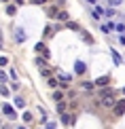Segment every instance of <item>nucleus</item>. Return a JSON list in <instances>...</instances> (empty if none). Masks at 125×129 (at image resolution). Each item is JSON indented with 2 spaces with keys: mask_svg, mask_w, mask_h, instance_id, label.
<instances>
[{
  "mask_svg": "<svg viewBox=\"0 0 125 129\" xmlns=\"http://www.w3.org/2000/svg\"><path fill=\"white\" fill-rule=\"evenodd\" d=\"M115 93H112V95H104V98H100V104L102 106H104V108H112V106H115Z\"/></svg>",
  "mask_w": 125,
  "mask_h": 129,
  "instance_id": "nucleus-1",
  "label": "nucleus"
},
{
  "mask_svg": "<svg viewBox=\"0 0 125 129\" xmlns=\"http://www.w3.org/2000/svg\"><path fill=\"white\" fill-rule=\"evenodd\" d=\"M125 112V100H121V102H115V114L117 116H121Z\"/></svg>",
  "mask_w": 125,
  "mask_h": 129,
  "instance_id": "nucleus-2",
  "label": "nucleus"
},
{
  "mask_svg": "<svg viewBox=\"0 0 125 129\" xmlns=\"http://www.w3.org/2000/svg\"><path fill=\"white\" fill-rule=\"evenodd\" d=\"M2 112L9 116V119H15V110H13V106H9V104H4L2 106Z\"/></svg>",
  "mask_w": 125,
  "mask_h": 129,
  "instance_id": "nucleus-3",
  "label": "nucleus"
},
{
  "mask_svg": "<svg viewBox=\"0 0 125 129\" xmlns=\"http://www.w3.org/2000/svg\"><path fill=\"white\" fill-rule=\"evenodd\" d=\"M15 38H17V42H26V32L21 28H15Z\"/></svg>",
  "mask_w": 125,
  "mask_h": 129,
  "instance_id": "nucleus-4",
  "label": "nucleus"
},
{
  "mask_svg": "<svg viewBox=\"0 0 125 129\" xmlns=\"http://www.w3.org/2000/svg\"><path fill=\"white\" fill-rule=\"evenodd\" d=\"M97 93H100V98H104V95H112V93H115V89H110V87H106V85H104V87H100Z\"/></svg>",
  "mask_w": 125,
  "mask_h": 129,
  "instance_id": "nucleus-5",
  "label": "nucleus"
},
{
  "mask_svg": "<svg viewBox=\"0 0 125 129\" xmlns=\"http://www.w3.org/2000/svg\"><path fill=\"white\" fill-rule=\"evenodd\" d=\"M74 70H77V74H85V63L83 61H77V63H74Z\"/></svg>",
  "mask_w": 125,
  "mask_h": 129,
  "instance_id": "nucleus-6",
  "label": "nucleus"
},
{
  "mask_svg": "<svg viewBox=\"0 0 125 129\" xmlns=\"http://www.w3.org/2000/svg\"><path fill=\"white\" fill-rule=\"evenodd\" d=\"M62 123H64V125H70V123H72V116L66 114V112H62Z\"/></svg>",
  "mask_w": 125,
  "mask_h": 129,
  "instance_id": "nucleus-7",
  "label": "nucleus"
},
{
  "mask_svg": "<svg viewBox=\"0 0 125 129\" xmlns=\"http://www.w3.org/2000/svg\"><path fill=\"white\" fill-rule=\"evenodd\" d=\"M53 100L55 102H64V91H55V93H53Z\"/></svg>",
  "mask_w": 125,
  "mask_h": 129,
  "instance_id": "nucleus-8",
  "label": "nucleus"
},
{
  "mask_svg": "<svg viewBox=\"0 0 125 129\" xmlns=\"http://www.w3.org/2000/svg\"><path fill=\"white\" fill-rule=\"evenodd\" d=\"M112 61H115L117 66H119V63H121V55H119L117 51H112Z\"/></svg>",
  "mask_w": 125,
  "mask_h": 129,
  "instance_id": "nucleus-9",
  "label": "nucleus"
},
{
  "mask_svg": "<svg viewBox=\"0 0 125 129\" xmlns=\"http://www.w3.org/2000/svg\"><path fill=\"white\" fill-rule=\"evenodd\" d=\"M83 89L87 93H91V91H93V83H83Z\"/></svg>",
  "mask_w": 125,
  "mask_h": 129,
  "instance_id": "nucleus-10",
  "label": "nucleus"
},
{
  "mask_svg": "<svg viewBox=\"0 0 125 129\" xmlns=\"http://www.w3.org/2000/svg\"><path fill=\"white\" fill-rule=\"evenodd\" d=\"M57 17L62 19V21H68V13H66V11H59V13H57Z\"/></svg>",
  "mask_w": 125,
  "mask_h": 129,
  "instance_id": "nucleus-11",
  "label": "nucleus"
},
{
  "mask_svg": "<svg viewBox=\"0 0 125 129\" xmlns=\"http://www.w3.org/2000/svg\"><path fill=\"white\" fill-rule=\"evenodd\" d=\"M23 104H26L23 98H15V106H17V108H23Z\"/></svg>",
  "mask_w": 125,
  "mask_h": 129,
  "instance_id": "nucleus-12",
  "label": "nucleus"
},
{
  "mask_svg": "<svg viewBox=\"0 0 125 129\" xmlns=\"http://www.w3.org/2000/svg\"><path fill=\"white\" fill-rule=\"evenodd\" d=\"M59 80H66V83H68V80H70V74H64V72H59V76H57Z\"/></svg>",
  "mask_w": 125,
  "mask_h": 129,
  "instance_id": "nucleus-13",
  "label": "nucleus"
},
{
  "mask_svg": "<svg viewBox=\"0 0 125 129\" xmlns=\"http://www.w3.org/2000/svg\"><path fill=\"white\" fill-rule=\"evenodd\" d=\"M104 85H108V78L104 76V78H100V80H97V87H104Z\"/></svg>",
  "mask_w": 125,
  "mask_h": 129,
  "instance_id": "nucleus-14",
  "label": "nucleus"
},
{
  "mask_svg": "<svg viewBox=\"0 0 125 129\" xmlns=\"http://www.w3.org/2000/svg\"><path fill=\"white\" fill-rule=\"evenodd\" d=\"M104 30H106V32H110V30H115V23H112V21H108V23L104 25Z\"/></svg>",
  "mask_w": 125,
  "mask_h": 129,
  "instance_id": "nucleus-15",
  "label": "nucleus"
},
{
  "mask_svg": "<svg viewBox=\"0 0 125 129\" xmlns=\"http://www.w3.org/2000/svg\"><path fill=\"white\" fill-rule=\"evenodd\" d=\"M15 11H17L15 7H7V15H15Z\"/></svg>",
  "mask_w": 125,
  "mask_h": 129,
  "instance_id": "nucleus-16",
  "label": "nucleus"
},
{
  "mask_svg": "<svg viewBox=\"0 0 125 129\" xmlns=\"http://www.w3.org/2000/svg\"><path fill=\"white\" fill-rule=\"evenodd\" d=\"M36 51L42 53V51H45V45H42V42H38V45H36Z\"/></svg>",
  "mask_w": 125,
  "mask_h": 129,
  "instance_id": "nucleus-17",
  "label": "nucleus"
},
{
  "mask_svg": "<svg viewBox=\"0 0 125 129\" xmlns=\"http://www.w3.org/2000/svg\"><path fill=\"white\" fill-rule=\"evenodd\" d=\"M121 2H123V0H110V7H119Z\"/></svg>",
  "mask_w": 125,
  "mask_h": 129,
  "instance_id": "nucleus-18",
  "label": "nucleus"
},
{
  "mask_svg": "<svg viewBox=\"0 0 125 129\" xmlns=\"http://www.w3.org/2000/svg\"><path fill=\"white\" fill-rule=\"evenodd\" d=\"M0 93H2V95H9V93H11V91H9L7 87H0Z\"/></svg>",
  "mask_w": 125,
  "mask_h": 129,
  "instance_id": "nucleus-19",
  "label": "nucleus"
},
{
  "mask_svg": "<svg viewBox=\"0 0 125 129\" xmlns=\"http://www.w3.org/2000/svg\"><path fill=\"white\" fill-rule=\"evenodd\" d=\"M23 121H32V114H30V112H23Z\"/></svg>",
  "mask_w": 125,
  "mask_h": 129,
  "instance_id": "nucleus-20",
  "label": "nucleus"
},
{
  "mask_svg": "<svg viewBox=\"0 0 125 129\" xmlns=\"http://www.w3.org/2000/svg\"><path fill=\"white\" fill-rule=\"evenodd\" d=\"M7 61H9L7 57H0V66H7Z\"/></svg>",
  "mask_w": 125,
  "mask_h": 129,
  "instance_id": "nucleus-21",
  "label": "nucleus"
},
{
  "mask_svg": "<svg viewBox=\"0 0 125 129\" xmlns=\"http://www.w3.org/2000/svg\"><path fill=\"white\" fill-rule=\"evenodd\" d=\"M4 80H7V76H4V72L0 70V83H4Z\"/></svg>",
  "mask_w": 125,
  "mask_h": 129,
  "instance_id": "nucleus-22",
  "label": "nucleus"
},
{
  "mask_svg": "<svg viewBox=\"0 0 125 129\" xmlns=\"http://www.w3.org/2000/svg\"><path fill=\"white\" fill-rule=\"evenodd\" d=\"M47 129H55V123H47Z\"/></svg>",
  "mask_w": 125,
  "mask_h": 129,
  "instance_id": "nucleus-23",
  "label": "nucleus"
},
{
  "mask_svg": "<svg viewBox=\"0 0 125 129\" xmlns=\"http://www.w3.org/2000/svg\"><path fill=\"white\" fill-rule=\"evenodd\" d=\"M119 42H121V45H125V36H119Z\"/></svg>",
  "mask_w": 125,
  "mask_h": 129,
  "instance_id": "nucleus-24",
  "label": "nucleus"
},
{
  "mask_svg": "<svg viewBox=\"0 0 125 129\" xmlns=\"http://www.w3.org/2000/svg\"><path fill=\"white\" fill-rule=\"evenodd\" d=\"M0 47H2V36H0Z\"/></svg>",
  "mask_w": 125,
  "mask_h": 129,
  "instance_id": "nucleus-25",
  "label": "nucleus"
},
{
  "mask_svg": "<svg viewBox=\"0 0 125 129\" xmlns=\"http://www.w3.org/2000/svg\"><path fill=\"white\" fill-rule=\"evenodd\" d=\"M19 129H26V127H19Z\"/></svg>",
  "mask_w": 125,
  "mask_h": 129,
  "instance_id": "nucleus-26",
  "label": "nucleus"
},
{
  "mask_svg": "<svg viewBox=\"0 0 125 129\" xmlns=\"http://www.w3.org/2000/svg\"><path fill=\"white\" fill-rule=\"evenodd\" d=\"M123 93H125V87H123Z\"/></svg>",
  "mask_w": 125,
  "mask_h": 129,
  "instance_id": "nucleus-27",
  "label": "nucleus"
}]
</instances>
